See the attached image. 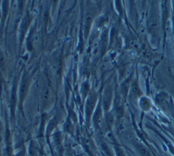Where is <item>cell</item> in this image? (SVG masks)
Returning <instances> with one entry per match:
<instances>
[{
  "instance_id": "obj_1",
  "label": "cell",
  "mask_w": 174,
  "mask_h": 156,
  "mask_svg": "<svg viewBox=\"0 0 174 156\" xmlns=\"http://www.w3.org/2000/svg\"><path fill=\"white\" fill-rule=\"evenodd\" d=\"M97 96L96 94H91L90 95V97L87 101V105H86V113L88 115H90L92 113V111L94 109V106H95V102H96Z\"/></svg>"
},
{
  "instance_id": "obj_4",
  "label": "cell",
  "mask_w": 174,
  "mask_h": 156,
  "mask_svg": "<svg viewBox=\"0 0 174 156\" xmlns=\"http://www.w3.org/2000/svg\"><path fill=\"white\" fill-rule=\"evenodd\" d=\"M4 55L3 53L0 51V68H3V65H4Z\"/></svg>"
},
{
  "instance_id": "obj_2",
  "label": "cell",
  "mask_w": 174,
  "mask_h": 156,
  "mask_svg": "<svg viewBox=\"0 0 174 156\" xmlns=\"http://www.w3.org/2000/svg\"><path fill=\"white\" fill-rule=\"evenodd\" d=\"M111 92L108 93L106 92L105 93V95H104V108L107 110L110 107V103H111Z\"/></svg>"
},
{
  "instance_id": "obj_3",
  "label": "cell",
  "mask_w": 174,
  "mask_h": 156,
  "mask_svg": "<svg viewBox=\"0 0 174 156\" xmlns=\"http://www.w3.org/2000/svg\"><path fill=\"white\" fill-rule=\"evenodd\" d=\"M130 94H131L133 97L135 96V97H137V96H139L141 94V92H140V89L138 88L137 86V83L134 82L131 86V92H130Z\"/></svg>"
}]
</instances>
